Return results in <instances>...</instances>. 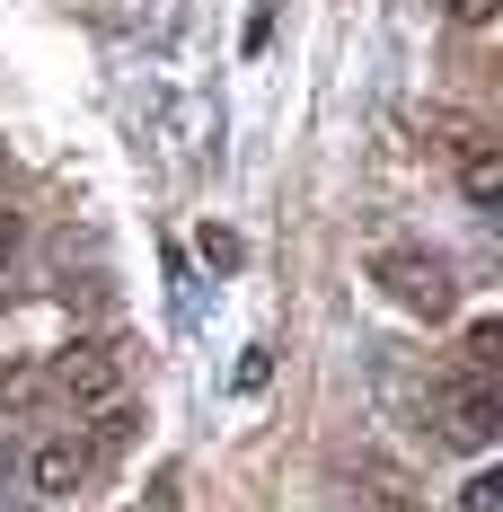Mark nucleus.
<instances>
[{
  "mask_svg": "<svg viewBox=\"0 0 503 512\" xmlns=\"http://www.w3.org/2000/svg\"><path fill=\"white\" fill-rule=\"evenodd\" d=\"M442 424H451L459 451H486V442L503 433V380L486 371V362H468V371L451 380V398H442Z\"/></svg>",
  "mask_w": 503,
  "mask_h": 512,
  "instance_id": "nucleus-2",
  "label": "nucleus"
},
{
  "mask_svg": "<svg viewBox=\"0 0 503 512\" xmlns=\"http://www.w3.org/2000/svg\"><path fill=\"white\" fill-rule=\"evenodd\" d=\"M45 389L71 398V407H106V398H115V354H106V345H71V354L53 362Z\"/></svg>",
  "mask_w": 503,
  "mask_h": 512,
  "instance_id": "nucleus-4",
  "label": "nucleus"
},
{
  "mask_svg": "<svg viewBox=\"0 0 503 512\" xmlns=\"http://www.w3.org/2000/svg\"><path fill=\"white\" fill-rule=\"evenodd\" d=\"M9 256H18V221H0V265H9Z\"/></svg>",
  "mask_w": 503,
  "mask_h": 512,
  "instance_id": "nucleus-10",
  "label": "nucleus"
},
{
  "mask_svg": "<svg viewBox=\"0 0 503 512\" xmlns=\"http://www.w3.org/2000/svg\"><path fill=\"white\" fill-rule=\"evenodd\" d=\"M362 274H371L380 301H398L424 327H451L459 318V274H451V256L433 248V239H380V248L362 256Z\"/></svg>",
  "mask_w": 503,
  "mask_h": 512,
  "instance_id": "nucleus-1",
  "label": "nucleus"
},
{
  "mask_svg": "<svg viewBox=\"0 0 503 512\" xmlns=\"http://www.w3.org/2000/svg\"><path fill=\"white\" fill-rule=\"evenodd\" d=\"M495 495H503V477H495V468H486V477H468V495H459V504H468V512H486V504H495Z\"/></svg>",
  "mask_w": 503,
  "mask_h": 512,
  "instance_id": "nucleus-8",
  "label": "nucleus"
},
{
  "mask_svg": "<svg viewBox=\"0 0 503 512\" xmlns=\"http://www.w3.org/2000/svg\"><path fill=\"white\" fill-rule=\"evenodd\" d=\"M442 18H459V27H486V18H495V0H442Z\"/></svg>",
  "mask_w": 503,
  "mask_h": 512,
  "instance_id": "nucleus-7",
  "label": "nucleus"
},
{
  "mask_svg": "<svg viewBox=\"0 0 503 512\" xmlns=\"http://www.w3.org/2000/svg\"><path fill=\"white\" fill-rule=\"evenodd\" d=\"M203 265H212V274H239V265H248V248H239V230H221V221H203Z\"/></svg>",
  "mask_w": 503,
  "mask_h": 512,
  "instance_id": "nucleus-6",
  "label": "nucleus"
},
{
  "mask_svg": "<svg viewBox=\"0 0 503 512\" xmlns=\"http://www.w3.org/2000/svg\"><path fill=\"white\" fill-rule=\"evenodd\" d=\"M98 433H53V442H36L27 460H18V477L36 486V495H80L89 477H98Z\"/></svg>",
  "mask_w": 503,
  "mask_h": 512,
  "instance_id": "nucleus-3",
  "label": "nucleus"
},
{
  "mask_svg": "<svg viewBox=\"0 0 503 512\" xmlns=\"http://www.w3.org/2000/svg\"><path fill=\"white\" fill-rule=\"evenodd\" d=\"M9 486H18V442L0 433V504H9Z\"/></svg>",
  "mask_w": 503,
  "mask_h": 512,
  "instance_id": "nucleus-9",
  "label": "nucleus"
},
{
  "mask_svg": "<svg viewBox=\"0 0 503 512\" xmlns=\"http://www.w3.org/2000/svg\"><path fill=\"white\" fill-rule=\"evenodd\" d=\"M459 186H468V204H477V212H495V204H503V159H495V151H468Z\"/></svg>",
  "mask_w": 503,
  "mask_h": 512,
  "instance_id": "nucleus-5",
  "label": "nucleus"
}]
</instances>
